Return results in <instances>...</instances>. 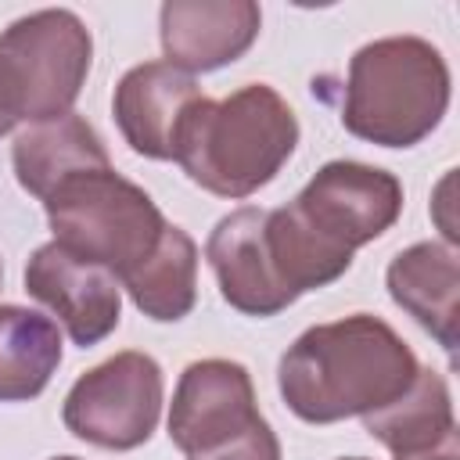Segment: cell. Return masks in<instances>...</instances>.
Segmentation results:
<instances>
[{
  "label": "cell",
  "instance_id": "1",
  "mask_svg": "<svg viewBox=\"0 0 460 460\" xmlns=\"http://www.w3.org/2000/svg\"><path fill=\"white\" fill-rule=\"evenodd\" d=\"M413 349L377 316L352 313L309 327L277 370L288 410L309 424L367 417L395 402L417 377Z\"/></svg>",
  "mask_w": 460,
  "mask_h": 460
},
{
  "label": "cell",
  "instance_id": "2",
  "mask_svg": "<svg viewBox=\"0 0 460 460\" xmlns=\"http://www.w3.org/2000/svg\"><path fill=\"white\" fill-rule=\"evenodd\" d=\"M295 144L291 104L273 86L248 83L223 101L201 97L194 104L176 162L198 187L219 198H248L284 169Z\"/></svg>",
  "mask_w": 460,
  "mask_h": 460
},
{
  "label": "cell",
  "instance_id": "3",
  "mask_svg": "<svg viewBox=\"0 0 460 460\" xmlns=\"http://www.w3.org/2000/svg\"><path fill=\"white\" fill-rule=\"evenodd\" d=\"M449 108V68L420 36H385L349 61L341 122L381 147L420 144Z\"/></svg>",
  "mask_w": 460,
  "mask_h": 460
},
{
  "label": "cell",
  "instance_id": "4",
  "mask_svg": "<svg viewBox=\"0 0 460 460\" xmlns=\"http://www.w3.org/2000/svg\"><path fill=\"white\" fill-rule=\"evenodd\" d=\"M280 212L323 288V280L331 284L352 266L356 248L392 230L402 212V183L377 165L327 162Z\"/></svg>",
  "mask_w": 460,
  "mask_h": 460
},
{
  "label": "cell",
  "instance_id": "5",
  "mask_svg": "<svg viewBox=\"0 0 460 460\" xmlns=\"http://www.w3.org/2000/svg\"><path fill=\"white\" fill-rule=\"evenodd\" d=\"M43 208L61 248L104 266L119 280L155 252L165 230V219L147 190H140L115 169L86 172L61 183L43 201Z\"/></svg>",
  "mask_w": 460,
  "mask_h": 460
},
{
  "label": "cell",
  "instance_id": "6",
  "mask_svg": "<svg viewBox=\"0 0 460 460\" xmlns=\"http://www.w3.org/2000/svg\"><path fill=\"white\" fill-rule=\"evenodd\" d=\"M65 428L101 449H137L162 417V367L147 352H115L65 395Z\"/></svg>",
  "mask_w": 460,
  "mask_h": 460
},
{
  "label": "cell",
  "instance_id": "7",
  "mask_svg": "<svg viewBox=\"0 0 460 460\" xmlns=\"http://www.w3.org/2000/svg\"><path fill=\"white\" fill-rule=\"evenodd\" d=\"M0 54L14 65L25 119L47 122L68 115L93 58L90 29L65 7L32 11L0 32Z\"/></svg>",
  "mask_w": 460,
  "mask_h": 460
},
{
  "label": "cell",
  "instance_id": "8",
  "mask_svg": "<svg viewBox=\"0 0 460 460\" xmlns=\"http://www.w3.org/2000/svg\"><path fill=\"white\" fill-rule=\"evenodd\" d=\"M262 424L252 377L234 359H198L180 374L169 410V438L187 456L216 453Z\"/></svg>",
  "mask_w": 460,
  "mask_h": 460
},
{
  "label": "cell",
  "instance_id": "9",
  "mask_svg": "<svg viewBox=\"0 0 460 460\" xmlns=\"http://www.w3.org/2000/svg\"><path fill=\"white\" fill-rule=\"evenodd\" d=\"M25 291L43 302L72 334L75 345L90 349L119 327L122 298L115 273L79 259L58 241L40 244L25 262Z\"/></svg>",
  "mask_w": 460,
  "mask_h": 460
},
{
  "label": "cell",
  "instance_id": "10",
  "mask_svg": "<svg viewBox=\"0 0 460 460\" xmlns=\"http://www.w3.org/2000/svg\"><path fill=\"white\" fill-rule=\"evenodd\" d=\"M201 101L198 83L169 61H144L129 68L115 86V122L126 144L144 155L169 162L180 151L183 126Z\"/></svg>",
  "mask_w": 460,
  "mask_h": 460
},
{
  "label": "cell",
  "instance_id": "11",
  "mask_svg": "<svg viewBox=\"0 0 460 460\" xmlns=\"http://www.w3.org/2000/svg\"><path fill=\"white\" fill-rule=\"evenodd\" d=\"M205 259L216 273L219 295L244 316H277L295 298L284 291L270 244H266V208L244 205L216 223L205 244Z\"/></svg>",
  "mask_w": 460,
  "mask_h": 460
},
{
  "label": "cell",
  "instance_id": "12",
  "mask_svg": "<svg viewBox=\"0 0 460 460\" xmlns=\"http://www.w3.org/2000/svg\"><path fill=\"white\" fill-rule=\"evenodd\" d=\"M158 18L162 50L187 75L237 61L262 25V11L252 0H169Z\"/></svg>",
  "mask_w": 460,
  "mask_h": 460
},
{
  "label": "cell",
  "instance_id": "13",
  "mask_svg": "<svg viewBox=\"0 0 460 460\" xmlns=\"http://www.w3.org/2000/svg\"><path fill=\"white\" fill-rule=\"evenodd\" d=\"M11 162H14L18 183L40 201H47L61 183L75 176L111 169L104 140L75 111L47 122H32L25 133H18Z\"/></svg>",
  "mask_w": 460,
  "mask_h": 460
},
{
  "label": "cell",
  "instance_id": "14",
  "mask_svg": "<svg viewBox=\"0 0 460 460\" xmlns=\"http://www.w3.org/2000/svg\"><path fill=\"white\" fill-rule=\"evenodd\" d=\"M385 280L392 302L406 309L424 331H431L442 349L453 352L460 320V262L453 248L438 241L410 244L388 262Z\"/></svg>",
  "mask_w": 460,
  "mask_h": 460
},
{
  "label": "cell",
  "instance_id": "15",
  "mask_svg": "<svg viewBox=\"0 0 460 460\" xmlns=\"http://www.w3.org/2000/svg\"><path fill=\"white\" fill-rule=\"evenodd\" d=\"M363 424L395 460L420 456L456 435L449 388L431 367H420L413 385L395 402L367 413Z\"/></svg>",
  "mask_w": 460,
  "mask_h": 460
},
{
  "label": "cell",
  "instance_id": "16",
  "mask_svg": "<svg viewBox=\"0 0 460 460\" xmlns=\"http://www.w3.org/2000/svg\"><path fill=\"white\" fill-rule=\"evenodd\" d=\"M133 305L162 323L183 320L198 298V244L187 230L165 223L155 252L122 277Z\"/></svg>",
  "mask_w": 460,
  "mask_h": 460
},
{
  "label": "cell",
  "instance_id": "17",
  "mask_svg": "<svg viewBox=\"0 0 460 460\" xmlns=\"http://www.w3.org/2000/svg\"><path fill=\"white\" fill-rule=\"evenodd\" d=\"M61 363V331L25 305H0V402L36 399Z\"/></svg>",
  "mask_w": 460,
  "mask_h": 460
},
{
  "label": "cell",
  "instance_id": "18",
  "mask_svg": "<svg viewBox=\"0 0 460 460\" xmlns=\"http://www.w3.org/2000/svg\"><path fill=\"white\" fill-rule=\"evenodd\" d=\"M187 460H280V442L273 435V428L262 420L255 431H248L244 438L216 449V453H205V456H187Z\"/></svg>",
  "mask_w": 460,
  "mask_h": 460
},
{
  "label": "cell",
  "instance_id": "19",
  "mask_svg": "<svg viewBox=\"0 0 460 460\" xmlns=\"http://www.w3.org/2000/svg\"><path fill=\"white\" fill-rule=\"evenodd\" d=\"M25 119V101H22V83L14 65L0 54V137L14 129V122Z\"/></svg>",
  "mask_w": 460,
  "mask_h": 460
},
{
  "label": "cell",
  "instance_id": "20",
  "mask_svg": "<svg viewBox=\"0 0 460 460\" xmlns=\"http://www.w3.org/2000/svg\"><path fill=\"white\" fill-rule=\"evenodd\" d=\"M410 460H460V438L453 435V438H446L442 446H435V449H428V453H420V456H410Z\"/></svg>",
  "mask_w": 460,
  "mask_h": 460
},
{
  "label": "cell",
  "instance_id": "21",
  "mask_svg": "<svg viewBox=\"0 0 460 460\" xmlns=\"http://www.w3.org/2000/svg\"><path fill=\"white\" fill-rule=\"evenodd\" d=\"M54 460H75V456H54Z\"/></svg>",
  "mask_w": 460,
  "mask_h": 460
},
{
  "label": "cell",
  "instance_id": "22",
  "mask_svg": "<svg viewBox=\"0 0 460 460\" xmlns=\"http://www.w3.org/2000/svg\"><path fill=\"white\" fill-rule=\"evenodd\" d=\"M349 460H359V456H349Z\"/></svg>",
  "mask_w": 460,
  "mask_h": 460
}]
</instances>
